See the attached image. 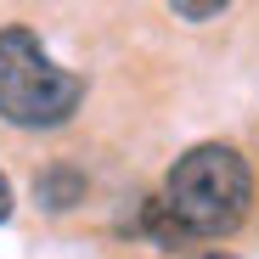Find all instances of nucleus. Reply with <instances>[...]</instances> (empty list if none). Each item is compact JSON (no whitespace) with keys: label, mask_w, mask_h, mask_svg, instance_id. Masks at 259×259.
I'll list each match as a JSON object with an SVG mask.
<instances>
[{"label":"nucleus","mask_w":259,"mask_h":259,"mask_svg":"<svg viewBox=\"0 0 259 259\" xmlns=\"http://www.w3.org/2000/svg\"><path fill=\"white\" fill-rule=\"evenodd\" d=\"M6 220H12V181L0 175V226H6Z\"/></svg>","instance_id":"423d86ee"},{"label":"nucleus","mask_w":259,"mask_h":259,"mask_svg":"<svg viewBox=\"0 0 259 259\" xmlns=\"http://www.w3.org/2000/svg\"><path fill=\"white\" fill-rule=\"evenodd\" d=\"M130 226L141 231V242H152V248H163V253H175V248L192 242V231L175 220V208L163 203V192H158V197H141L136 208H130Z\"/></svg>","instance_id":"20e7f679"},{"label":"nucleus","mask_w":259,"mask_h":259,"mask_svg":"<svg viewBox=\"0 0 259 259\" xmlns=\"http://www.w3.org/2000/svg\"><path fill=\"white\" fill-rule=\"evenodd\" d=\"M163 203L192 237H231L253 208V169L226 141H197L169 163Z\"/></svg>","instance_id":"f257e3e1"},{"label":"nucleus","mask_w":259,"mask_h":259,"mask_svg":"<svg viewBox=\"0 0 259 259\" xmlns=\"http://www.w3.org/2000/svg\"><path fill=\"white\" fill-rule=\"evenodd\" d=\"M79 102H84V79L51 62L34 28L23 23L0 28V118L17 130H57L79 113Z\"/></svg>","instance_id":"f03ea898"},{"label":"nucleus","mask_w":259,"mask_h":259,"mask_svg":"<svg viewBox=\"0 0 259 259\" xmlns=\"http://www.w3.org/2000/svg\"><path fill=\"white\" fill-rule=\"evenodd\" d=\"M84 197H91V175L79 163H46L34 169V203L46 214H73Z\"/></svg>","instance_id":"7ed1b4c3"},{"label":"nucleus","mask_w":259,"mask_h":259,"mask_svg":"<svg viewBox=\"0 0 259 259\" xmlns=\"http://www.w3.org/2000/svg\"><path fill=\"white\" fill-rule=\"evenodd\" d=\"M169 12H175V17H186V23H208V17H226V6H220V0H175Z\"/></svg>","instance_id":"39448f33"},{"label":"nucleus","mask_w":259,"mask_h":259,"mask_svg":"<svg viewBox=\"0 0 259 259\" xmlns=\"http://www.w3.org/2000/svg\"><path fill=\"white\" fill-rule=\"evenodd\" d=\"M192 259H237V253H226V248H203V253H192Z\"/></svg>","instance_id":"0eeeda50"}]
</instances>
